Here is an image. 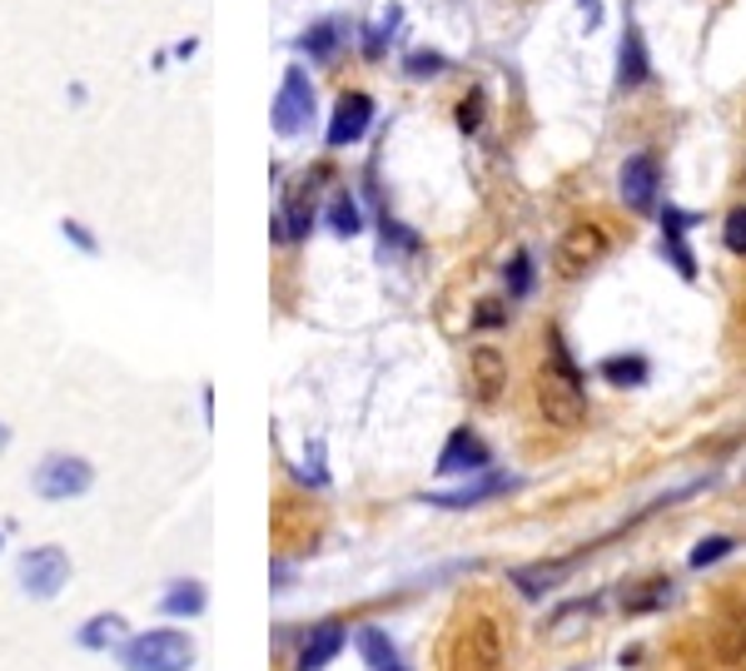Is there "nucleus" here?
Returning <instances> with one entry per match:
<instances>
[{
    "label": "nucleus",
    "instance_id": "22",
    "mask_svg": "<svg viewBox=\"0 0 746 671\" xmlns=\"http://www.w3.org/2000/svg\"><path fill=\"white\" fill-rule=\"evenodd\" d=\"M324 224L338 239H354V234H364V209H359V199L349 195V189H334V195H328V209H324Z\"/></svg>",
    "mask_w": 746,
    "mask_h": 671
},
{
    "label": "nucleus",
    "instance_id": "36",
    "mask_svg": "<svg viewBox=\"0 0 746 671\" xmlns=\"http://www.w3.org/2000/svg\"><path fill=\"white\" fill-rule=\"evenodd\" d=\"M289 588V568H284V562H274V592H284Z\"/></svg>",
    "mask_w": 746,
    "mask_h": 671
},
{
    "label": "nucleus",
    "instance_id": "14",
    "mask_svg": "<svg viewBox=\"0 0 746 671\" xmlns=\"http://www.w3.org/2000/svg\"><path fill=\"white\" fill-rule=\"evenodd\" d=\"M468 383H473L478 403H498V393L508 388V358L498 354L493 344L473 348V354H468Z\"/></svg>",
    "mask_w": 746,
    "mask_h": 671
},
{
    "label": "nucleus",
    "instance_id": "12",
    "mask_svg": "<svg viewBox=\"0 0 746 671\" xmlns=\"http://www.w3.org/2000/svg\"><path fill=\"white\" fill-rule=\"evenodd\" d=\"M308 229H314V185L304 179V185L289 189V199L274 209L269 234H274V244H298V239H308Z\"/></svg>",
    "mask_w": 746,
    "mask_h": 671
},
{
    "label": "nucleus",
    "instance_id": "27",
    "mask_svg": "<svg viewBox=\"0 0 746 671\" xmlns=\"http://www.w3.org/2000/svg\"><path fill=\"white\" fill-rule=\"evenodd\" d=\"M379 234H383V254H419V249H423L419 234L403 229V224H399V219H389V215L379 219Z\"/></svg>",
    "mask_w": 746,
    "mask_h": 671
},
{
    "label": "nucleus",
    "instance_id": "32",
    "mask_svg": "<svg viewBox=\"0 0 746 671\" xmlns=\"http://www.w3.org/2000/svg\"><path fill=\"white\" fill-rule=\"evenodd\" d=\"M717 647H722V657H727V662H737V657L746 652V612L732 616V626H722V632H717Z\"/></svg>",
    "mask_w": 746,
    "mask_h": 671
},
{
    "label": "nucleus",
    "instance_id": "31",
    "mask_svg": "<svg viewBox=\"0 0 746 671\" xmlns=\"http://www.w3.org/2000/svg\"><path fill=\"white\" fill-rule=\"evenodd\" d=\"M727 552H737V537H701L697 547H691V568H711V562H722Z\"/></svg>",
    "mask_w": 746,
    "mask_h": 671
},
{
    "label": "nucleus",
    "instance_id": "39",
    "mask_svg": "<svg viewBox=\"0 0 746 671\" xmlns=\"http://www.w3.org/2000/svg\"><path fill=\"white\" fill-rule=\"evenodd\" d=\"M0 552H6V532H0Z\"/></svg>",
    "mask_w": 746,
    "mask_h": 671
},
{
    "label": "nucleus",
    "instance_id": "8",
    "mask_svg": "<svg viewBox=\"0 0 746 671\" xmlns=\"http://www.w3.org/2000/svg\"><path fill=\"white\" fill-rule=\"evenodd\" d=\"M617 189H622V205L632 209V215H652L657 195H662V159H657L652 149L627 155L622 175H617Z\"/></svg>",
    "mask_w": 746,
    "mask_h": 671
},
{
    "label": "nucleus",
    "instance_id": "38",
    "mask_svg": "<svg viewBox=\"0 0 746 671\" xmlns=\"http://www.w3.org/2000/svg\"><path fill=\"white\" fill-rule=\"evenodd\" d=\"M6 447H10V428H6V423H0V453H6Z\"/></svg>",
    "mask_w": 746,
    "mask_h": 671
},
{
    "label": "nucleus",
    "instance_id": "11",
    "mask_svg": "<svg viewBox=\"0 0 746 671\" xmlns=\"http://www.w3.org/2000/svg\"><path fill=\"white\" fill-rule=\"evenodd\" d=\"M373 125V95L364 90H344L334 105V115H328V149H349L359 145L369 135Z\"/></svg>",
    "mask_w": 746,
    "mask_h": 671
},
{
    "label": "nucleus",
    "instance_id": "28",
    "mask_svg": "<svg viewBox=\"0 0 746 671\" xmlns=\"http://www.w3.org/2000/svg\"><path fill=\"white\" fill-rule=\"evenodd\" d=\"M503 284H508V298H528L532 294V254L528 249H518L513 259H508Z\"/></svg>",
    "mask_w": 746,
    "mask_h": 671
},
{
    "label": "nucleus",
    "instance_id": "19",
    "mask_svg": "<svg viewBox=\"0 0 746 671\" xmlns=\"http://www.w3.org/2000/svg\"><path fill=\"white\" fill-rule=\"evenodd\" d=\"M130 637V626H125V616L120 612H100V616H90V622L75 632V642L85 647V652H115V647Z\"/></svg>",
    "mask_w": 746,
    "mask_h": 671
},
{
    "label": "nucleus",
    "instance_id": "21",
    "mask_svg": "<svg viewBox=\"0 0 746 671\" xmlns=\"http://www.w3.org/2000/svg\"><path fill=\"white\" fill-rule=\"evenodd\" d=\"M205 582H195V578H175L165 588V596H159V612L165 616H179V622H189V616H199L205 612Z\"/></svg>",
    "mask_w": 746,
    "mask_h": 671
},
{
    "label": "nucleus",
    "instance_id": "29",
    "mask_svg": "<svg viewBox=\"0 0 746 671\" xmlns=\"http://www.w3.org/2000/svg\"><path fill=\"white\" fill-rule=\"evenodd\" d=\"M294 477L298 483H308V487H328V467H324V443H308L304 447V463L294 467Z\"/></svg>",
    "mask_w": 746,
    "mask_h": 671
},
{
    "label": "nucleus",
    "instance_id": "18",
    "mask_svg": "<svg viewBox=\"0 0 746 671\" xmlns=\"http://www.w3.org/2000/svg\"><path fill=\"white\" fill-rule=\"evenodd\" d=\"M354 647H359V657H364L369 671H409L403 652L393 647V637L383 632V626H359V632H354Z\"/></svg>",
    "mask_w": 746,
    "mask_h": 671
},
{
    "label": "nucleus",
    "instance_id": "3",
    "mask_svg": "<svg viewBox=\"0 0 746 671\" xmlns=\"http://www.w3.org/2000/svg\"><path fill=\"white\" fill-rule=\"evenodd\" d=\"M503 626L493 616H468L453 637L443 671H503Z\"/></svg>",
    "mask_w": 746,
    "mask_h": 671
},
{
    "label": "nucleus",
    "instance_id": "24",
    "mask_svg": "<svg viewBox=\"0 0 746 671\" xmlns=\"http://www.w3.org/2000/svg\"><path fill=\"white\" fill-rule=\"evenodd\" d=\"M667 596H671V578H647L642 588L622 592V612H627V616L657 612V606H667Z\"/></svg>",
    "mask_w": 746,
    "mask_h": 671
},
{
    "label": "nucleus",
    "instance_id": "33",
    "mask_svg": "<svg viewBox=\"0 0 746 671\" xmlns=\"http://www.w3.org/2000/svg\"><path fill=\"white\" fill-rule=\"evenodd\" d=\"M722 244H727L732 254H746V205H737L722 224Z\"/></svg>",
    "mask_w": 746,
    "mask_h": 671
},
{
    "label": "nucleus",
    "instance_id": "9",
    "mask_svg": "<svg viewBox=\"0 0 746 671\" xmlns=\"http://www.w3.org/2000/svg\"><path fill=\"white\" fill-rule=\"evenodd\" d=\"M513 487H518L513 473L488 467V473L463 477V487H453V493H423V503L443 507V513H463V507H478V503H488V497H503V493H513Z\"/></svg>",
    "mask_w": 746,
    "mask_h": 671
},
{
    "label": "nucleus",
    "instance_id": "2",
    "mask_svg": "<svg viewBox=\"0 0 746 671\" xmlns=\"http://www.w3.org/2000/svg\"><path fill=\"white\" fill-rule=\"evenodd\" d=\"M115 662L125 671H189L195 667V642L175 626H155V632H135L115 647Z\"/></svg>",
    "mask_w": 746,
    "mask_h": 671
},
{
    "label": "nucleus",
    "instance_id": "20",
    "mask_svg": "<svg viewBox=\"0 0 746 671\" xmlns=\"http://www.w3.org/2000/svg\"><path fill=\"white\" fill-rule=\"evenodd\" d=\"M572 568H578V557H562V562H538V568H518V572H513V588H518L522 596H532V602H538V596H548V592L558 588L562 578H568Z\"/></svg>",
    "mask_w": 746,
    "mask_h": 671
},
{
    "label": "nucleus",
    "instance_id": "1",
    "mask_svg": "<svg viewBox=\"0 0 746 671\" xmlns=\"http://www.w3.org/2000/svg\"><path fill=\"white\" fill-rule=\"evenodd\" d=\"M532 393H538V413L558 433H572V428L588 423V388H582V368H578V358H572L568 338H562L558 328L548 334V358H542Z\"/></svg>",
    "mask_w": 746,
    "mask_h": 671
},
{
    "label": "nucleus",
    "instance_id": "23",
    "mask_svg": "<svg viewBox=\"0 0 746 671\" xmlns=\"http://www.w3.org/2000/svg\"><path fill=\"white\" fill-rule=\"evenodd\" d=\"M597 373H602L612 388H642L652 364H647L642 354H612V358H602V368H597Z\"/></svg>",
    "mask_w": 746,
    "mask_h": 671
},
{
    "label": "nucleus",
    "instance_id": "13",
    "mask_svg": "<svg viewBox=\"0 0 746 671\" xmlns=\"http://www.w3.org/2000/svg\"><path fill=\"white\" fill-rule=\"evenodd\" d=\"M344 642H349V626L344 622H318L314 632L304 637V647H298L294 671H324L338 652H344Z\"/></svg>",
    "mask_w": 746,
    "mask_h": 671
},
{
    "label": "nucleus",
    "instance_id": "26",
    "mask_svg": "<svg viewBox=\"0 0 746 671\" xmlns=\"http://www.w3.org/2000/svg\"><path fill=\"white\" fill-rule=\"evenodd\" d=\"M403 75L409 80H439V75H448V56H439V50H409L403 56Z\"/></svg>",
    "mask_w": 746,
    "mask_h": 671
},
{
    "label": "nucleus",
    "instance_id": "25",
    "mask_svg": "<svg viewBox=\"0 0 746 671\" xmlns=\"http://www.w3.org/2000/svg\"><path fill=\"white\" fill-rule=\"evenodd\" d=\"M393 26H399V6H389V16H379V20H373V26H364V40H359V50H364V60H383V56H389Z\"/></svg>",
    "mask_w": 746,
    "mask_h": 671
},
{
    "label": "nucleus",
    "instance_id": "4",
    "mask_svg": "<svg viewBox=\"0 0 746 671\" xmlns=\"http://www.w3.org/2000/svg\"><path fill=\"white\" fill-rule=\"evenodd\" d=\"M318 115V100H314V80H308L304 66H289L279 80V95H274L269 105V125L279 140H294V135H304L308 125H314Z\"/></svg>",
    "mask_w": 746,
    "mask_h": 671
},
{
    "label": "nucleus",
    "instance_id": "15",
    "mask_svg": "<svg viewBox=\"0 0 746 671\" xmlns=\"http://www.w3.org/2000/svg\"><path fill=\"white\" fill-rule=\"evenodd\" d=\"M691 224H697V215H687V209H677V205L662 209V254L671 259V269H677L681 279H697V259H691V249H687Z\"/></svg>",
    "mask_w": 746,
    "mask_h": 671
},
{
    "label": "nucleus",
    "instance_id": "16",
    "mask_svg": "<svg viewBox=\"0 0 746 671\" xmlns=\"http://www.w3.org/2000/svg\"><path fill=\"white\" fill-rule=\"evenodd\" d=\"M652 80V56H647V40L637 26H627L622 46H617V90H637V85Z\"/></svg>",
    "mask_w": 746,
    "mask_h": 671
},
{
    "label": "nucleus",
    "instance_id": "37",
    "mask_svg": "<svg viewBox=\"0 0 746 671\" xmlns=\"http://www.w3.org/2000/svg\"><path fill=\"white\" fill-rule=\"evenodd\" d=\"M195 50H199V40L189 36V40H179V46H175V56H179V60H189V56H195Z\"/></svg>",
    "mask_w": 746,
    "mask_h": 671
},
{
    "label": "nucleus",
    "instance_id": "6",
    "mask_svg": "<svg viewBox=\"0 0 746 671\" xmlns=\"http://www.w3.org/2000/svg\"><path fill=\"white\" fill-rule=\"evenodd\" d=\"M90 483H95V467L85 463L80 453H46L40 467L30 473V487H36V497H46V503H70V497L90 493Z\"/></svg>",
    "mask_w": 746,
    "mask_h": 671
},
{
    "label": "nucleus",
    "instance_id": "17",
    "mask_svg": "<svg viewBox=\"0 0 746 671\" xmlns=\"http://www.w3.org/2000/svg\"><path fill=\"white\" fill-rule=\"evenodd\" d=\"M298 50H304L308 60H318V66H324V60H334L338 50L349 46V20L344 16H324V20H314V26L304 30V36L294 40Z\"/></svg>",
    "mask_w": 746,
    "mask_h": 671
},
{
    "label": "nucleus",
    "instance_id": "35",
    "mask_svg": "<svg viewBox=\"0 0 746 671\" xmlns=\"http://www.w3.org/2000/svg\"><path fill=\"white\" fill-rule=\"evenodd\" d=\"M60 234H66V239H70L80 254H90V259H95V254H100V239H95V234L85 229L80 219H66V224H60Z\"/></svg>",
    "mask_w": 746,
    "mask_h": 671
},
{
    "label": "nucleus",
    "instance_id": "7",
    "mask_svg": "<svg viewBox=\"0 0 746 671\" xmlns=\"http://www.w3.org/2000/svg\"><path fill=\"white\" fill-rule=\"evenodd\" d=\"M16 578H20V592H26V596L50 602V596H60V588L70 582V552L56 547V542H46V547H30L26 557H20Z\"/></svg>",
    "mask_w": 746,
    "mask_h": 671
},
{
    "label": "nucleus",
    "instance_id": "30",
    "mask_svg": "<svg viewBox=\"0 0 746 671\" xmlns=\"http://www.w3.org/2000/svg\"><path fill=\"white\" fill-rule=\"evenodd\" d=\"M483 115H488V95L483 90H468L463 100H458V130L478 135V130H483Z\"/></svg>",
    "mask_w": 746,
    "mask_h": 671
},
{
    "label": "nucleus",
    "instance_id": "10",
    "mask_svg": "<svg viewBox=\"0 0 746 671\" xmlns=\"http://www.w3.org/2000/svg\"><path fill=\"white\" fill-rule=\"evenodd\" d=\"M493 467V447L478 438L473 428H453L439 453V477H473Z\"/></svg>",
    "mask_w": 746,
    "mask_h": 671
},
{
    "label": "nucleus",
    "instance_id": "34",
    "mask_svg": "<svg viewBox=\"0 0 746 671\" xmlns=\"http://www.w3.org/2000/svg\"><path fill=\"white\" fill-rule=\"evenodd\" d=\"M473 324L478 328H503L508 324V304H503V298H483V304L473 308Z\"/></svg>",
    "mask_w": 746,
    "mask_h": 671
},
{
    "label": "nucleus",
    "instance_id": "5",
    "mask_svg": "<svg viewBox=\"0 0 746 671\" xmlns=\"http://www.w3.org/2000/svg\"><path fill=\"white\" fill-rule=\"evenodd\" d=\"M607 249H612V234L597 219H578L562 229L558 249H552V269H558L562 279H582V274L607 259Z\"/></svg>",
    "mask_w": 746,
    "mask_h": 671
}]
</instances>
